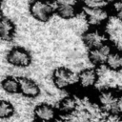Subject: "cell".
Instances as JSON below:
<instances>
[{
  "label": "cell",
  "instance_id": "obj_1",
  "mask_svg": "<svg viewBox=\"0 0 122 122\" xmlns=\"http://www.w3.org/2000/svg\"><path fill=\"white\" fill-rule=\"evenodd\" d=\"M120 95L121 92L114 89H101L95 96V103L106 114H120Z\"/></svg>",
  "mask_w": 122,
  "mask_h": 122
},
{
  "label": "cell",
  "instance_id": "obj_2",
  "mask_svg": "<svg viewBox=\"0 0 122 122\" xmlns=\"http://www.w3.org/2000/svg\"><path fill=\"white\" fill-rule=\"evenodd\" d=\"M56 7L51 0H32L30 3L29 10L30 15L39 22H48L55 13Z\"/></svg>",
  "mask_w": 122,
  "mask_h": 122
},
{
  "label": "cell",
  "instance_id": "obj_3",
  "mask_svg": "<svg viewBox=\"0 0 122 122\" xmlns=\"http://www.w3.org/2000/svg\"><path fill=\"white\" fill-rule=\"evenodd\" d=\"M78 73L65 67L56 68L52 72L53 85L59 90H69L77 85Z\"/></svg>",
  "mask_w": 122,
  "mask_h": 122
},
{
  "label": "cell",
  "instance_id": "obj_4",
  "mask_svg": "<svg viewBox=\"0 0 122 122\" xmlns=\"http://www.w3.org/2000/svg\"><path fill=\"white\" fill-rule=\"evenodd\" d=\"M83 44L89 50L98 48L109 42V34L101 28H90L82 34Z\"/></svg>",
  "mask_w": 122,
  "mask_h": 122
},
{
  "label": "cell",
  "instance_id": "obj_5",
  "mask_svg": "<svg viewBox=\"0 0 122 122\" xmlns=\"http://www.w3.org/2000/svg\"><path fill=\"white\" fill-rule=\"evenodd\" d=\"M84 16L91 28H101L111 18V10L107 8L84 9Z\"/></svg>",
  "mask_w": 122,
  "mask_h": 122
},
{
  "label": "cell",
  "instance_id": "obj_6",
  "mask_svg": "<svg viewBox=\"0 0 122 122\" xmlns=\"http://www.w3.org/2000/svg\"><path fill=\"white\" fill-rule=\"evenodd\" d=\"M7 61L15 68H27L31 63V55L29 51L22 47H14L9 51Z\"/></svg>",
  "mask_w": 122,
  "mask_h": 122
},
{
  "label": "cell",
  "instance_id": "obj_7",
  "mask_svg": "<svg viewBox=\"0 0 122 122\" xmlns=\"http://www.w3.org/2000/svg\"><path fill=\"white\" fill-rule=\"evenodd\" d=\"M99 71L94 68H85L78 72L77 85L84 91H89L98 84Z\"/></svg>",
  "mask_w": 122,
  "mask_h": 122
},
{
  "label": "cell",
  "instance_id": "obj_8",
  "mask_svg": "<svg viewBox=\"0 0 122 122\" xmlns=\"http://www.w3.org/2000/svg\"><path fill=\"white\" fill-rule=\"evenodd\" d=\"M113 49L114 48L108 42V43H106V44H104L98 48L89 50L88 59L94 66H98V67L105 66L107 59Z\"/></svg>",
  "mask_w": 122,
  "mask_h": 122
},
{
  "label": "cell",
  "instance_id": "obj_9",
  "mask_svg": "<svg viewBox=\"0 0 122 122\" xmlns=\"http://www.w3.org/2000/svg\"><path fill=\"white\" fill-rule=\"evenodd\" d=\"M20 84V93L28 98H35L40 93L38 84L29 77H18Z\"/></svg>",
  "mask_w": 122,
  "mask_h": 122
},
{
  "label": "cell",
  "instance_id": "obj_10",
  "mask_svg": "<svg viewBox=\"0 0 122 122\" xmlns=\"http://www.w3.org/2000/svg\"><path fill=\"white\" fill-rule=\"evenodd\" d=\"M33 113H34L35 119L51 121V122H53L57 118V115H58L57 110L53 106L50 104H46V103L37 105L33 110Z\"/></svg>",
  "mask_w": 122,
  "mask_h": 122
},
{
  "label": "cell",
  "instance_id": "obj_11",
  "mask_svg": "<svg viewBox=\"0 0 122 122\" xmlns=\"http://www.w3.org/2000/svg\"><path fill=\"white\" fill-rule=\"evenodd\" d=\"M78 108V100L73 95H67L63 97L57 107L58 114L60 115H68L75 112Z\"/></svg>",
  "mask_w": 122,
  "mask_h": 122
},
{
  "label": "cell",
  "instance_id": "obj_12",
  "mask_svg": "<svg viewBox=\"0 0 122 122\" xmlns=\"http://www.w3.org/2000/svg\"><path fill=\"white\" fill-rule=\"evenodd\" d=\"M15 34V25L7 16H0V39L10 41Z\"/></svg>",
  "mask_w": 122,
  "mask_h": 122
},
{
  "label": "cell",
  "instance_id": "obj_13",
  "mask_svg": "<svg viewBox=\"0 0 122 122\" xmlns=\"http://www.w3.org/2000/svg\"><path fill=\"white\" fill-rule=\"evenodd\" d=\"M105 66L114 72L122 71V50L113 49L109 55Z\"/></svg>",
  "mask_w": 122,
  "mask_h": 122
},
{
  "label": "cell",
  "instance_id": "obj_14",
  "mask_svg": "<svg viewBox=\"0 0 122 122\" xmlns=\"http://www.w3.org/2000/svg\"><path fill=\"white\" fill-rule=\"evenodd\" d=\"M1 88L4 92L10 94H14L20 92L19 78L13 76H7L1 81Z\"/></svg>",
  "mask_w": 122,
  "mask_h": 122
},
{
  "label": "cell",
  "instance_id": "obj_15",
  "mask_svg": "<svg viewBox=\"0 0 122 122\" xmlns=\"http://www.w3.org/2000/svg\"><path fill=\"white\" fill-rule=\"evenodd\" d=\"M55 13L65 20H71L79 15V7L76 6H60L56 7Z\"/></svg>",
  "mask_w": 122,
  "mask_h": 122
},
{
  "label": "cell",
  "instance_id": "obj_16",
  "mask_svg": "<svg viewBox=\"0 0 122 122\" xmlns=\"http://www.w3.org/2000/svg\"><path fill=\"white\" fill-rule=\"evenodd\" d=\"M14 113L13 105L7 100L0 99V119H6L12 116Z\"/></svg>",
  "mask_w": 122,
  "mask_h": 122
},
{
  "label": "cell",
  "instance_id": "obj_17",
  "mask_svg": "<svg viewBox=\"0 0 122 122\" xmlns=\"http://www.w3.org/2000/svg\"><path fill=\"white\" fill-rule=\"evenodd\" d=\"M84 9H98L107 8L108 0H81Z\"/></svg>",
  "mask_w": 122,
  "mask_h": 122
},
{
  "label": "cell",
  "instance_id": "obj_18",
  "mask_svg": "<svg viewBox=\"0 0 122 122\" xmlns=\"http://www.w3.org/2000/svg\"><path fill=\"white\" fill-rule=\"evenodd\" d=\"M111 13L122 21V0H112L111 3Z\"/></svg>",
  "mask_w": 122,
  "mask_h": 122
},
{
  "label": "cell",
  "instance_id": "obj_19",
  "mask_svg": "<svg viewBox=\"0 0 122 122\" xmlns=\"http://www.w3.org/2000/svg\"><path fill=\"white\" fill-rule=\"evenodd\" d=\"M55 7H60V6H76L79 7V3L81 2L80 0H52Z\"/></svg>",
  "mask_w": 122,
  "mask_h": 122
},
{
  "label": "cell",
  "instance_id": "obj_20",
  "mask_svg": "<svg viewBox=\"0 0 122 122\" xmlns=\"http://www.w3.org/2000/svg\"><path fill=\"white\" fill-rule=\"evenodd\" d=\"M122 113V92L120 95V114Z\"/></svg>",
  "mask_w": 122,
  "mask_h": 122
},
{
  "label": "cell",
  "instance_id": "obj_21",
  "mask_svg": "<svg viewBox=\"0 0 122 122\" xmlns=\"http://www.w3.org/2000/svg\"><path fill=\"white\" fill-rule=\"evenodd\" d=\"M32 122H51V121H45V120H39V119H34Z\"/></svg>",
  "mask_w": 122,
  "mask_h": 122
},
{
  "label": "cell",
  "instance_id": "obj_22",
  "mask_svg": "<svg viewBox=\"0 0 122 122\" xmlns=\"http://www.w3.org/2000/svg\"><path fill=\"white\" fill-rule=\"evenodd\" d=\"M0 6H1V0H0Z\"/></svg>",
  "mask_w": 122,
  "mask_h": 122
},
{
  "label": "cell",
  "instance_id": "obj_23",
  "mask_svg": "<svg viewBox=\"0 0 122 122\" xmlns=\"http://www.w3.org/2000/svg\"><path fill=\"white\" fill-rule=\"evenodd\" d=\"M80 1H81V0H80Z\"/></svg>",
  "mask_w": 122,
  "mask_h": 122
}]
</instances>
